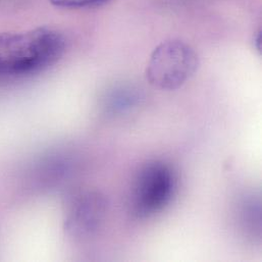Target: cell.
<instances>
[{
    "mask_svg": "<svg viewBox=\"0 0 262 262\" xmlns=\"http://www.w3.org/2000/svg\"><path fill=\"white\" fill-rule=\"evenodd\" d=\"M177 190V177L170 165L152 160L139 169L131 192L132 214L146 219L164 209Z\"/></svg>",
    "mask_w": 262,
    "mask_h": 262,
    "instance_id": "obj_3",
    "label": "cell"
},
{
    "mask_svg": "<svg viewBox=\"0 0 262 262\" xmlns=\"http://www.w3.org/2000/svg\"><path fill=\"white\" fill-rule=\"evenodd\" d=\"M199 58L196 51L181 40H166L152 52L146 68L148 82L161 90H177L196 73Z\"/></svg>",
    "mask_w": 262,
    "mask_h": 262,
    "instance_id": "obj_2",
    "label": "cell"
},
{
    "mask_svg": "<svg viewBox=\"0 0 262 262\" xmlns=\"http://www.w3.org/2000/svg\"><path fill=\"white\" fill-rule=\"evenodd\" d=\"M135 96L130 92L120 91L118 93H114L111 97V107L116 110H122L125 107H129L135 102Z\"/></svg>",
    "mask_w": 262,
    "mask_h": 262,
    "instance_id": "obj_5",
    "label": "cell"
},
{
    "mask_svg": "<svg viewBox=\"0 0 262 262\" xmlns=\"http://www.w3.org/2000/svg\"><path fill=\"white\" fill-rule=\"evenodd\" d=\"M53 5L64 8H79L99 3L104 0H49Z\"/></svg>",
    "mask_w": 262,
    "mask_h": 262,
    "instance_id": "obj_6",
    "label": "cell"
},
{
    "mask_svg": "<svg viewBox=\"0 0 262 262\" xmlns=\"http://www.w3.org/2000/svg\"><path fill=\"white\" fill-rule=\"evenodd\" d=\"M106 202L97 192H82L70 203L64 229L72 237L83 239L92 236L103 222Z\"/></svg>",
    "mask_w": 262,
    "mask_h": 262,
    "instance_id": "obj_4",
    "label": "cell"
},
{
    "mask_svg": "<svg viewBox=\"0 0 262 262\" xmlns=\"http://www.w3.org/2000/svg\"><path fill=\"white\" fill-rule=\"evenodd\" d=\"M64 49V37L53 29L1 34L0 74L23 76L40 72L55 63Z\"/></svg>",
    "mask_w": 262,
    "mask_h": 262,
    "instance_id": "obj_1",
    "label": "cell"
}]
</instances>
